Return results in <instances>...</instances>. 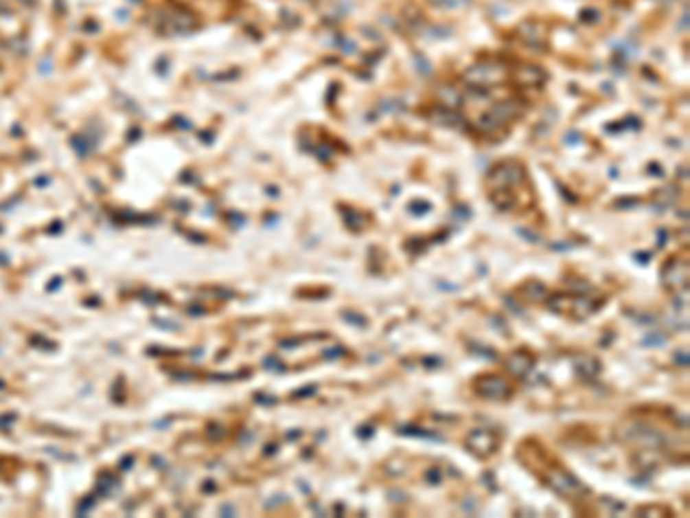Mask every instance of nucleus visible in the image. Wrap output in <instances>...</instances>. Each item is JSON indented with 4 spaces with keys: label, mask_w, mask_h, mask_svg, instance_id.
<instances>
[{
    "label": "nucleus",
    "mask_w": 690,
    "mask_h": 518,
    "mask_svg": "<svg viewBox=\"0 0 690 518\" xmlns=\"http://www.w3.org/2000/svg\"><path fill=\"white\" fill-rule=\"evenodd\" d=\"M525 185V168L516 161H504L490 170L488 192L495 205L506 210V203H514L516 189Z\"/></svg>",
    "instance_id": "nucleus-1"
},
{
    "label": "nucleus",
    "mask_w": 690,
    "mask_h": 518,
    "mask_svg": "<svg viewBox=\"0 0 690 518\" xmlns=\"http://www.w3.org/2000/svg\"><path fill=\"white\" fill-rule=\"evenodd\" d=\"M520 115H522V104L520 102L504 100V102H499V104H495V106H490L488 111H485V113L479 117L476 127L481 129V132H495V129H502V127H506V124L518 120Z\"/></svg>",
    "instance_id": "nucleus-2"
},
{
    "label": "nucleus",
    "mask_w": 690,
    "mask_h": 518,
    "mask_svg": "<svg viewBox=\"0 0 690 518\" xmlns=\"http://www.w3.org/2000/svg\"><path fill=\"white\" fill-rule=\"evenodd\" d=\"M506 78V67L502 63H479L476 67L465 71V83L476 85V88H488V85L502 83Z\"/></svg>",
    "instance_id": "nucleus-3"
},
{
    "label": "nucleus",
    "mask_w": 690,
    "mask_h": 518,
    "mask_svg": "<svg viewBox=\"0 0 690 518\" xmlns=\"http://www.w3.org/2000/svg\"><path fill=\"white\" fill-rule=\"evenodd\" d=\"M598 304H601V302H594V304H591L589 300L577 297V295H571V297H568V295H560L557 300L550 302L552 309H557L560 313H571V311H573V313H580V316H587V313L598 309Z\"/></svg>",
    "instance_id": "nucleus-4"
},
{
    "label": "nucleus",
    "mask_w": 690,
    "mask_h": 518,
    "mask_svg": "<svg viewBox=\"0 0 690 518\" xmlns=\"http://www.w3.org/2000/svg\"><path fill=\"white\" fill-rule=\"evenodd\" d=\"M663 284H665L667 291H681V288L688 286V265L686 260L672 258L663 270Z\"/></svg>",
    "instance_id": "nucleus-5"
},
{
    "label": "nucleus",
    "mask_w": 690,
    "mask_h": 518,
    "mask_svg": "<svg viewBox=\"0 0 690 518\" xmlns=\"http://www.w3.org/2000/svg\"><path fill=\"white\" fill-rule=\"evenodd\" d=\"M476 392L485 398H499L502 401V398L511 394V387L499 376H483L476 380Z\"/></svg>",
    "instance_id": "nucleus-6"
},
{
    "label": "nucleus",
    "mask_w": 690,
    "mask_h": 518,
    "mask_svg": "<svg viewBox=\"0 0 690 518\" xmlns=\"http://www.w3.org/2000/svg\"><path fill=\"white\" fill-rule=\"evenodd\" d=\"M468 449L474 456L485 458L497 449V438L492 436L490 431H474V433L468 438Z\"/></svg>",
    "instance_id": "nucleus-7"
},
{
    "label": "nucleus",
    "mask_w": 690,
    "mask_h": 518,
    "mask_svg": "<svg viewBox=\"0 0 690 518\" xmlns=\"http://www.w3.org/2000/svg\"><path fill=\"white\" fill-rule=\"evenodd\" d=\"M516 78L522 85H541L545 81V74H543V69L534 67V65H522V67L516 71Z\"/></svg>",
    "instance_id": "nucleus-8"
},
{
    "label": "nucleus",
    "mask_w": 690,
    "mask_h": 518,
    "mask_svg": "<svg viewBox=\"0 0 690 518\" xmlns=\"http://www.w3.org/2000/svg\"><path fill=\"white\" fill-rule=\"evenodd\" d=\"M428 3L435 5V8H444V10H463V8H468L472 0H428Z\"/></svg>",
    "instance_id": "nucleus-9"
},
{
    "label": "nucleus",
    "mask_w": 690,
    "mask_h": 518,
    "mask_svg": "<svg viewBox=\"0 0 690 518\" xmlns=\"http://www.w3.org/2000/svg\"><path fill=\"white\" fill-rule=\"evenodd\" d=\"M21 3H32V0H21Z\"/></svg>",
    "instance_id": "nucleus-10"
},
{
    "label": "nucleus",
    "mask_w": 690,
    "mask_h": 518,
    "mask_svg": "<svg viewBox=\"0 0 690 518\" xmlns=\"http://www.w3.org/2000/svg\"><path fill=\"white\" fill-rule=\"evenodd\" d=\"M177 3H184V0H177Z\"/></svg>",
    "instance_id": "nucleus-11"
}]
</instances>
